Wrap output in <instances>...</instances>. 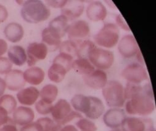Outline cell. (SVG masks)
I'll return each mask as SVG.
<instances>
[{
	"instance_id": "6da1fadb",
	"label": "cell",
	"mask_w": 156,
	"mask_h": 131,
	"mask_svg": "<svg viewBox=\"0 0 156 131\" xmlns=\"http://www.w3.org/2000/svg\"><path fill=\"white\" fill-rule=\"evenodd\" d=\"M71 106L76 112L83 113L90 119H97L105 113V107L98 97L76 94L70 100Z\"/></svg>"
},
{
	"instance_id": "7a4b0ae2",
	"label": "cell",
	"mask_w": 156,
	"mask_h": 131,
	"mask_svg": "<svg viewBox=\"0 0 156 131\" xmlns=\"http://www.w3.org/2000/svg\"><path fill=\"white\" fill-rule=\"evenodd\" d=\"M20 14L23 19L27 22L38 23L48 19L51 11L39 0H29L22 4Z\"/></svg>"
},
{
	"instance_id": "3957f363",
	"label": "cell",
	"mask_w": 156,
	"mask_h": 131,
	"mask_svg": "<svg viewBox=\"0 0 156 131\" xmlns=\"http://www.w3.org/2000/svg\"><path fill=\"white\" fill-rule=\"evenodd\" d=\"M125 112L129 115L146 116L155 110L154 98L142 94L128 100L125 105Z\"/></svg>"
},
{
	"instance_id": "277c9868",
	"label": "cell",
	"mask_w": 156,
	"mask_h": 131,
	"mask_svg": "<svg viewBox=\"0 0 156 131\" xmlns=\"http://www.w3.org/2000/svg\"><path fill=\"white\" fill-rule=\"evenodd\" d=\"M102 94L108 107L122 108L124 106L126 100L124 96V87L118 81H108L102 89Z\"/></svg>"
},
{
	"instance_id": "5b68a950",
	"label": "cell",
	"mask_w": 156,
	"mask_h": 131,
	"mask_svg": "<svg viewBox=\"0 0 156 131\" xmlns=\"http://www.w3.org/2000/svg\"><path fill=\"white\" fill-rule=\"evenodd\" d=\"M120 37V30L116 24L113 23H105L102 29L94 35V43L99 46L112 48L118 43Z\"/></svg>"
},
{
	"instance_id": "8992f818",
	"label": "cell",
	"mask_w": 156,
	"mask_h": 131,
	"mask_svg": "<svg viewBox=\"0 0 156 131\" xmlns=\"http://www.w3.org/2000/svg\"><path fill=\"white\" fill-rule=\"evenodd\" d=\"M88 59L95 68L106 70L111 68L114 62L115 57L112 51L96 46L90 52Z\"/></svg>"
},
{
	"instance_id": "52a82bcc",
	"label": "cell",
	"mask_w": 156,
	"mask_h": 131,
	"mask_svg": "<svg viewBox=\"0 0 156 131\" xmlns=\"http://www.w3.org/2000/svg\"><path fill=\"white\" fill-rule=\"evenodd\" d=\"M122 76L128 83L141 84L148 80V74L144 67L139 63L128 65L122 71Z\"/></svg>"
},
{
	"instance_id": "ba28073f",
	"label": "cell",
	"mask_w": 156,
	"mask_h": 131,
	"mask_svg": "<svg viewBox=\"0 0 156 131\" xmlns=\"http://www.w3.org/2000/svg\"><path fill=\"white\" fill-rule=\"evenodd\" d=\"M90 32V29L88 22L79 20L69 25L66 33L70 40L80 44L82 42L81 40L87 38Z\"/></svg>"
},
{
	"instance_id": "9c48e42d",
	"label": "cell",
	"mask_w": 156,
	"mask_h": 131,
	"mask_svg": "<svg viewBox=\"0 0 156 131\" xmlns=\"http://www.w3.org/2000/svg\"><path fill=\"white\" fill-rule=\"evenodd\" d=\"M26 53L27 65L32 67H34L38 62L46 59L48 53V48L43 43L34 42L29 44Z\"/></svg>"
},
{
	"instance_id": "30bf717a",
	"label": "cell",
	"mask_w": 156,
	"mask_h": 131,
	"mask_svg": "<svg viewBox=\"0 0 156 131\" xmlns=\"http://www.w3.org/2000/svg\"><path fill=\"white\" fill-rule=\"evenodd\" d=\"M118 50L123 57L130 59L136 55L140 49L135 36L133 35H126L119 42Z\"/></svg>"
},
{
	"instance_id": "8fae6325",
	"label": "cell",
	"mask_w": 156,
	"mask_h": 131,
	"mask_svg": "<svg viewBox=\"0 0 156 131\" xmlns=\"http://www.w3.org/2000/svg\"><path fill=\"white\" fill-rule=\"evenodd\" d=\"M126 113L120 108H111L103 115V121L105 125L112 129H119L126 119Z\"/></svg>"
},
{
	"instance_id": "7c38bea8",
	"label": "cell",
	"mask_w": 156,
	"mask_h": 131,
	"mask_svg": "<svg viewBox=\"0 0 156 131\" xmlns=\"http://www.w3.org/2000/svg\"><path fill=\"white\" fill-rule=\"evenodd\" d=\"M149 119L138 117H126L121 127L123 131H148L153 128Z\"/></svg>"
},
{
	"instance_id": "4fadbf2b",
	"label": "cell",
	"mask_w": 156,
	"mask_h": 131,
	"mask_svg": "<svg viewBox=\"0 0 156 131\" xmlns=\"http://www.w3.org/2000/svg\"><path fill=\"white\" fill-rule=\"evenodd\" d=\"M83 80L87 86L96 90L102 89L108 81L107 73L104 70L99 69L83 76Z\"/></svg>"
},
{
	"instance_id": "5bb4252c",
	"label": "cell",
	"mask_w": 156,
	"mask_h": 131,
	"mask_svg": "<svg viewBox=\"0 0 156 131\" xmlns=\"http://www.w3.org/2000/svg\"><path fill=\"white\" fill-rule=\"evenodd\" d=\"M72 111L70 103L65 99H59L54 105L51 114L56 124H60Z\"/></svg>"
},
{
	"instance_id": "9a60e30c",
	"label": "cell",
	"mask_w": 156,
	"mask_h": 131,
	"mask_svg": "<svg viewBox=\"0 0 156 131\" xmlns=\"http://www.w3.org/2000/svg\"><path fill=\"white\" fill-rule=\"evenodd\" d=\"M4 80L6 88L11 91H19L23 89L26 84L23 71L19 70H11L5 74Z\"/></svg>"
},
{
	"instance_id": "2e32d148",
	"label": "cell",
	"mask_w": 156,
	"mask_h": 131,
	"mask_svg": "<svg viewBox=\"0 0 156 131\" xmlns=\"http://www.w3.org/2000/svg\"><path fill=\"white\" fill-rule=\"evenodd\" d=\"M34 119L35 113L29 107H18L12 113L13 123L20 126H24L32 123L34 122Z\"/></svg>"
},
{
	"instance_id": "e0dca14e",
	"label": "cell",
	"mask_w": 156,
	"mask_h": 131,
	"mask_svg": "<svg viewBox=\"0 0 156 131\" xmlns=\"http://www.w3.org/2000/svg\"><path fill=\"white\" fill-rule=\"evenodd\" d=\"M16 97L18 102L23 106H32L40 97V91L35 87H27L19 91Z\"/></svg>"
},
{
	"instance_id": "ac0fdd59",
	"label": "cell",
	"mask_w": 156,
	"mask_h": 131,
	"mask_svg": "<svg viewBox=\"0 0 156 131\" xmlns=\"http://www.w3.org/2000/svg\"><path fill=\"white\" fill-rule=\"evenodd\" d=\"M144 94L149 97H154V94L151 85L149 83L142 86L141 84L128 83L124 88V96L125 100H129L134 97Z\"/></svg>"
},
{
	"instance_id": "d6986e66",
	"label": "cell",
	"mask_w": 156,
	"mask_h": 131,
	"mask_svg": "<svg viewBox=\"0 0 156 131\" xmlns=\"http://www.w3.org/2000/svg\"><path fill=\"white\" fill-rule=\"evenodd\" d=\"M86 13L87 17L91 21L98 22L105 20L108 15V11L101 2L95 1L91 2L87 6Z\"/></svg>"
},
{
	"instance_id": "ffe728a7",
	"label": "cell",
	"mask_w": 156,
	"mask_h": 131,
	"mask_svg": "<svg viewBox=\"0 0 156 131\" xmlns=\"http://www.w3.org/2000/svg\"><path fill=\"white\" fill-rule=\"evenodd\" d=\"M84 4L82 1H67L66 5L61 9V15L69 20H73L82 16L84 11Z\"/></svg>"
},
{
	"instance_id": "44dd1931",
	"label": "cell",
	"mask_w": 156,
	"mask_h": 131,
	"mask_svg": "<svg viewBox=\"0 0 156 131\" xmlns=\"http://www.w3.org/2000/svg\"><path fill=\"white\" fill-rule=\"evenodd\" d=\"M42 42L47 47L49 46L50 48H53V50H56L59 47L62 41V36L54 29L50 27L45 28L41 33Z\"/></svg>"
},
{
	"instance_id": "7402d4cb",
	"label": "cell",
	"mask_w": 156,
	"mask_h": 131,
	"mask_svg": "<svg viewBox=\"0 0 156 131\" xmlns=\"http://www.w3.org/2000/svg\"><path fill=\"white\" fill-rule=\"evenodd\" d=\"M23 75L25 83L32 86H38L44 81L45 73L40 67L34 66L25 70Z\"/></svg>"
},
{
	"instance_id": "603a6c76",
	"label": "cell",
	"mask_w": 156,
	"mask_h": 131,
	"mask_svg": "<svg viewBox=\"0 0 156 131\" xmlns=\"http://www.w3.org/2000/svg\"><path fill=\"white\" fill-rule=\"evenodd\" d=\"M8 56L9 61L18 67L23 65L27 60V56L24 48L20 46H13L11 47L8 52Z\"/></svg>"
},
{
	"instance_id": "cb8c5ba5",
	"label": "cell",
	"mask_w": 156,
	"mask_h": 131,
	"mask_svg": "<svg viewBox=\"0 0 156 131\" xmlns=\"http://www.w3.org/2000/svg\"><path fill=\"white\" fill-rule=\"evenodd\" d=\"M4 34L9 41L15 43L19 42L23 38L24 30L20 24L16 22H11L5 27Z\"/></svg>"
},
{
	"instance_id": "d4e9b609",
	"label": "cell",
	"mask_w": 156,
	"mask_h": 131,
	"mask_svg": "<svg viewBox=\"0 0 156 131\" xmlns=\"http://www.w3.org/2000/svg\"><path fill=\"white\" fill-rule=\"evenodd\" d=\"M69 70L63 65L57 62H53L48 71L49 80L55 83L62 82Z\"/></svg>"
},
{
	"instance_id": "484cf974",
	"label": "cell",
	"mask_w": 156,
	"mask_h": 131,
	"mask_svg": "<svg viewBox=\"0 0 156 131\" xmlns=\"http://www.w3.org/2000/svg\"><path fill=\"white\" fill-rule=\"evenodd\" d=\"M72 68L78 74L85 76L93 72L95 67L88 59L78 58L73 60Z\"/></svg>"
},
{
	"instance_id": "4316f807",
	"label": "cell",
	"mask_w": 156,
	"mask_h": 131,
	"mask_svg": "<svg viewBox=\"0 0 156 131\" xmlns=\"http://www.w3.org/2000/svg\"><path fill=\"white\" fill-rule=\"evenodd\" d=\"M59 90L56 85L48 84L42 88L40 91V97L46 103L53 104L56 100Z\"/></svg>"
},
{
	"instance_id": "83f0119b",
	"label": "cell",
	"mask_w": 156,
	"mask_h": 131,
	"mask_svg": "<svg viewBox=\"0 0 156 131\" xmlns=\"http://www.w3.org/2000/svg\"><path fill=\"white\" fill-rule=\"evenodd\" d=\"M69 25V20L67 18L63 15H60L50 21L48 27L56 30L63 37L67 33Z\"/></svg>"
},
{
	"instance_id": "f1b7e54d",
	"label": "cell",
	"mask_w": 156,
	"mask_h": 131,
	"mask_svg": "<svg viewBox=\"0 0 156 131\" xmlns=\"http://www.w3.org/2000/svg\"><path fill=\"white\" fill-rule=\"evenodd\" d=\"M16 98L10 94H4L0 97V107L4 109L8 115L12 114L17 108Z\"/></svg>"
},
{
	"instance_id": "f546056e",
	"label": "cell",
	"mask_w": 156,
	"mask_h": 131,
	"mask_svg": "<svg viewBox=\"0 0 156 131\" xmlns=\"http://www.w3.org/2000/svg\"><path fill=\"white\" fill-rule=\"evenodd\" d=\"M79 46V44L69 40L62 42L59 48L60 52H64V53L70 54L73 57H74L75 56L76 57V53Z\"/></svg>"
},
{
	"instance_id": "4dcf8cb0",
	"label": "cell",
	"mask_w": 156,
	"mask_h": 131,
	"mask_svg": "<svg viewBox=\"0 0 156 131\" xmlns=\"http://www.w3.org/2000/svg\"><path fill=\"white\" fill-rule=\"evenodd\" d=\"M96 46L95 44L90 40L83 41L79 46L76 53V57L78 58L88 59V55L90 52Z\"/></svg>"
},
{
	"instance_id": "1f68e13d",
	"label": "cell",
	"mask_w": 156,
	"mask_h": 131,
	"mask_svg": "<svg viewBox=\"0 0 156 131\" xmlns=\"http://www.w3.org/2000/svg\"><path fill=\"white\" fill-rule=\"evenodd\" d=\"M75 126L79 131H97L98 127L95 123L88 118H82L75 122Z\"/></svg>"
},
{
	"instance_id": "d6a6232c",
	"label": "cell",
	"mask_w": 156,
	"mask_h": 131,
	"mask_svg": "<svg viewBox=\"0 0 156 131\" xmlns=\"http://www.w3.org/2000/svg\"><path fill=\"white\" fill-rule=\"evenodd\" d=\"M53 105L45 102L41 99L37 101L35 104V108L37 112L41 115H47L51 113Z\"/></svg>"
},
{
	"instance_id": "836d02e7",
	"label": "cell",
	"mask_w": 156,
	"mask_h": 131,
	"mask_svg": "<svg viewBox=\"0 0 156 131\" xmlns=\"http://www.w3.org/2000/svg\"><path fill=\"white\" fill-rule=\"evenodd\" d=\"M40 126L42 131H51L56 123L53 119L48 117H43L38 119L36 121Z\"/></svg>"
},
{
	"instance_id": "e575fe53",
	"label": "cell",
	"mask_w": 156,
	"mask_h": 131,
	"mask_svg": "<svg viewBox=\"0 0 156 131\" xmlns=\"http://www.w3.org/2000/svg\"><path fill=\"white\" fill-rule=\"evenodd\" d=\"M12 68V64L5 57H0V74H6Z\"/></svg>"
},
{
	"instance_id": "d590c367",
	"label": "cell",
	"mask_w": 156,
	"mask_h": 131,
	"mask_svg": "<svg viewBox=\"0 0 156 131\" xmlns=\"http://www.w3.org/2000/svg\"><path fill=\"white\" fill-rule=\"evenodd\" d=\"M83 118L82 115L80 114V113L76 112V111H72L63 120V121L60 124L61 126H64L66 124H70V122H72L75 119H79L80 118Z\"/></svg>"
},
{
	"instance_id": "8d00e7d4",
	"label": "cell",
	"mask_w": 156,
	"mask_h": 131,
	"mask_svg": "<svg viewBox=\"0 0 156 131\" xmlns=\"http://www.w3.org/2000/svg\"><path fill=\"white\" fill-rule=\"evenodd\" d=\"M115 22L117 23V27H120L122 29L125 30V31H130V29H129V26L126 23V21L125 20L124 18L123 17L122 15L121 14H119L115 18Z\"/></svg>"
},
{
	"instance_id": "74e56055",
	"label": "cell",
	"mask_w": 156,
	"mask_h": 131,
	"mask_svg": "<svg viewBox=\"0 0 156 131\" xmlns=\"http://www.w3.org/2000/svg\"><path fill=\"white\" fill-rule=\"evenodd\" d=\"M47 5L52 8H62L66 5L67 1L66 0H51V1H46V2Z\"/></svg>"
},
{
	"instance_id": "f35d334b",
	"label": "cell",
	"mask_w": 156,
	"mask_h": 131,
	"mask_svg": "<svg viewBox=\"0 0 156 131\" xmlns=\"http://www.w3.org/2000/svg\"><path fill=\"white\" fill-rule=\"evenodd\" d=\"M20 131H42V130L37 122H32L29 124L22 126Z\"/></svg>"
},
{
	"instance_id": "ab89813d",
	"label": "cell",
	"mask_w": 156,
	"mask_h": 131,
	"mask_svg": "<svg viewBox=\"0 0 156 131\" xmlns=\"http://www.w3.org/2000/svg\"><path fill=\"white\" fill-rule=\"evenodd\" d=\"M8 115H9L7 112L0 107V128L9 122V118Z\"/></svg>"
},
{
	"instance_id": "60d3db41",
	"label": "cell",
	"mask_w": 156,
	"mask_h": 131,
	"mask_svg": "<svg viewBox=\"0 0 156 131\" xmlns=\"http://www.w3.org/2000/svg\"><path fill=\"white\" fill-rule=\"evenodd\" d=\"M8 17V12L5 6L0 5V23L4 22Z\"/></svg>"
},
{
	"instance_id": "b9f144b4",
	"label": "cell",
	"mask_w": 156,
	"mask_h": 131,
	"mask_svg": "<svg viewBox=\"0 0 156 131\" xmlns=\"http://www.w3.org/2000/svg\"><path fill=\"white\" fill-rule=\"evenodd\" d=\"M8 50V43L3 39H0V57H2Z\"/></svg>"
},
{
	"instance_id": "7bdbcfd3",
	"label": "cell",
	"mask_w": 156,
	"mask_h": 131,
	"mask_svg": "<svg viewBox=\"0 0 156 131\" xmlns=\"http://www.w3.org/2000/svg\"><path fill=\"white\" fill-rule=\"evenodd\" d=\"M0 131H18V129L14 124L9 122L0 128Z\"/></svg>"
},
{
	"instance_id": "ee69618b",
	"label": "cell",
	"mask_w": 156,
	"mask_h": 131,
	"mask_svg": "<svg viewBox=\"0 0 156 131\" xmlns=\"http://www.w3.org/2000/svg\"><path fill=\"white\" fill-rule=\"evenodd\" d=\"M60 131H79V130L76 128L75 126L69 124L62 126Z\"/></svg>"
},
{
	"instance_id": "f6af8a7d",
	"label": "cell",
	"mask_w": 156,
	"mask_h": 131,
	"mask_svg": "<svg viewBox=\"0 0 156 131\" xmlns=\"http://www.w3.org/2000/svg\"><path fill=\"white\" fill-rule=\"evenodd\" d=\"M6 89V85L4 79L0 77V97L4 95Z\"/></svg>"
},
{
	"instance_id": "bcb514c9",
	"label": "cell",
	"mask_w": 156,
	"mask_h": 131,
	"mask_svg": "<svg viewBox=\"0 0 156 131\" xmlns=\"http://www.w3.org/2000/svg\"><path fill=\"white\" fill-rule=\"evenodd\" d=\"M136 56L137 57V59H138V60L139 62V64H140L141 65H143L144 64V59L143 57V56H142V54H141L140 49L138 50V53L136 54Z\"/></svg>"
},
{
	"instance_id": "7dc6e473",
	"label": "cell",
	"mask_w": 156,
	"mask_h": 131,
	"mask_svg": "<svg viewBox=\"0 0 156 131\" xmlns=\"http://www.w3.org/2000/svg\"><path fill=\"white\" fill-rule=\"evenodd\" d=\"M61 127H62V126H61L60 124H56L55 126L53 127V128L52 129L51 131H60Z\"/></svg>"
},
{
	"instance_id": "c3c4849f",
	"label": "cell",
	"mask_w": 156,
	"mask_h": 131,
	"mask_svg": "<svg viewBox=\"0 0 156 131\" xmlns=\"http://www.w3.org/2000/svg\"><path fill=\"white\" fill-rule=\"evenodd\" d=\"M111 131H123L121 129H112Z\"/></svg>"
},
{
	"instance_id": "681fc988",
	"label": "cell",
	"mask_w": 156,
	"mask_h": 131,
	"mask_svg": "<svg viewBox=\"0 0 156 131\" xmlns=\"http://www.w3.org/2000/svg\"><path fill=\"white\" fill-rule=\"evenodd\" d=\"M148 131H155V129L153 127L152 129H150V130H148Z\"/></svg>"
}]
</instances>
